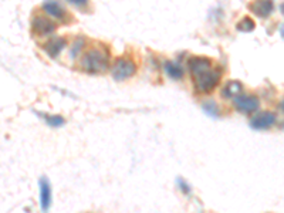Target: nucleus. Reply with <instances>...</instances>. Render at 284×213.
Instances as JSON below:
<instances>
[{"label":"nucleus","mask_w":284,"mask_h":213,"mask_svg":"<svg viewBox=\"0 0 284 213\" xmlns=\"http://www.w3.org/2000/svg\"><path fill=\"white\" fill-rule=\"evenodd\" d=\"M108 64L109 57L105 51L98 48H91L83 56L81 68L91 74H101L108 70Z\"/></svg>","instance_id":"nucleus-1"},{"label":"nucleus","mask_w":284,"mask_h":213,"mask_svg":"<svg viewBox=\"0 0 284 213\" xmlns=\"http://www.w3.org/2000/svg\"><path fill=\"white\" fill-rule=\"evenodd\" d=\"M220 81V73L218 70H213L212 67L206 71L200 73L199 76L194 77V83L196 90L200 92L212 91Z\"/></svg>","instance_id":"nucleus-2"},{"label":"nucleus","mask_w":284,"mask_h":213,"mask_svg":"<svg viewBox=\"0 0 284 213\" xmlns=\"http://www.w3.org/2000/svg\"><path fill=\"white\" fill-rule=\"evenodd\" d=\"M136 71V65L132 60L130 59H118L115 61L111 74L115 81H124L130 77H132Z\"/></svg>","instance_id":"nucleus-3"},{"label":"nucleus","mask_w":284,"mask_h":213,"mask_svg":"<svg viewBox=\"0 0 284 213\" xmlns=\"http://www.w3.org/2000/svg\"><path fill=\"white\" fill-rule=\"evenodd\" d=\"M235 106L243 114H250L259 109L260 106V100L256 95H246L240 94L235 98Z\"/></svg>","instance_id":"nucleus-4"},{"label":"nucleus","mask_w":284,"mask_h":213,"mask_svg":"<svg viewBox=\"0 0 284 213\" xmlns=\"http://www.w3.org/2000/svg\"><path fill=\"white\" fill-rule=\"evenodd\" d=\"M276 124V115L273 112H259L256 114L253 118L250 120V127L253 129H267V128H271L273 125Z\"/></svg>","instance_id":"nucleus-5"},{"label":"nucleus","mask_w":284,"mask_h":213,"mask_svg":"<svg viewBox=\"0 0 284 213\" xmlns=\"http://www.w3.org/2000/svg\"><path fill=\"white\" fill-rule=\"evenodd\" d=\"M31 27L39 36H48L56 30V24L44 16H37L31 21Z\"/></svg>","instance_id":"nucleus-6"},{"label":"nucleus","mask_w":284,"mask_h":213,"mask_svg":"<svg viewBox=\"0 0 284 213\" xmlns=\"http://www.w3.org/2000/svg\"><path fill=\"white\" fill-rule=\"evenodd\" d=\"M210 67H212V61L206 57H192L188 61V68H189V73H191L192 78L199 76L203 71H206Z\"/></svg>","instance_id":"nucleus-7"},{"label":"nucleus","mask_w":284,"mask_h":213,"mask_svg":"<svg viewBox=\"0 0 284 213\" xmlns=\"http://www.w3.org/2000/svg\"><path fill=\"white\" fill-rule=\"evenodd\" d=\"M39 186H40V205L43 212H48V208L51 205V186L47 181V178H42L39 181Z\"/></svg>","instance_id":"nucleus-8"},{"label":"nucleus","mask_w":284,"mask_h":213,"mask_svg":"<svg viewBox=\"0 0 284 213\" xmlns=\"http://www.w3.org/2000/svg\"><path fill=\"white\" fill-rule=\"evenodd\" d=\"M250 9L254 15L259 17H269L273 12V1L271 0H254L250 4Z\"/></svg>","instance_id":"nucleus-9"},{"label":"nucleus","mask_w":284,"mask_h":213,"mask_svg":"<svg viewBox=\"0 0 284 213\" xmlns=\"http://www.w3.org/2000/svg\"><path fill=\"white\" fill-rule=\"evenodd\" d=\"M66 39L63 37H56V39H51L47 44L44 46V51L51 57V59H56L60 56V53L66 48Z\"/></svg>","instance_id":"nucleus-10"},{"label":"nucleus","mask_w":284,"mask_h":213,"mask_svg":"<svg viewBox=\"0 0 284 213\" xmlns=\"http://www.w3.org/2000/svg\"><path fill=\"white\" fill-rule=\"evenodd\" d=\"M43 9L48 16L54 17V19H59L63 20L64 19V9L60 6V3L57 0H44L43 3Z\"/></svg>","instance_id":"nucleus-11"},{"label":"nucleus","mask_w":284,"mask_h":213,"mask_svg":"<svg viewBox=\"0 0 284 213\" xmlns=\"http://www.w3.org/2000/svg\"><path fill=\"white\" fill-rule=\"evenodd\" d=\"M243 91V85L240 81H229L222 88V95L224 98H236Z\"/></svg>","instance_id":"nucleus-12"},{"label":"nucleus","mask_w":284,"mask_h":213,"mask_svg":"<svg viewBox=\"0 0 284 213\" xmlns=\"http://www.w3.org/2000/svg\"><path fill=\"white\" fill-rule=\"evenodd\" d=\"M164 68H165V73L171 77V78L179 80V78H182V76H183L182 68H180L179 65H176L175 63H172V61H165Z\"/></svg>","instance_id":"nucleus-13"},{"label":"nucleus","mask_w":284,"mask_h":213,"mask_svg":"<svg viewBox=\"0 0 284 213\" xmlns=\"http://www.w3.org/2000/svg\"><path fill=\"white\" fill-rule=\"evenodd\" d=\"M203 111L212 118H218L219 117V106H216V103H213V101L205 103L203 104Z\"/></svg>","instance_id":"nucleus-14"},{"label":"nucleus","mask_w":284,"mask_h":213,"mask_svg":"<svg viewBox=\"0 0 284 213\" xmlns=\"http://www.w3.org/2000/svg\"><path fill=\"white\" fill-rule=\"evenodd\" d=\"M256 27V24H254V21L250 19V17H244L240 23H238V30L240 31H246V33H249V31H252Z\"/></svg>","instance_id":"nucleus-15"},{"label":"nucleus","mask_w":284,"mask_h":213,"mask_svg":"<svg viewBox=\"0 0 284 213\" xmlns=\"http://www.w3.org/2000/svg\"><path fill=\"white\" fill-rule=\"evenodd\" d=\"M84 39H81V37H78V39H75V42L73 43V47H71V51H70V57L71 59H75L78 54H80V51L84 48Z\"/></svg>","instance_id":"nucleus-16"},{"label":"nucleus","mask_w":284,"mask_h":213,"mask_svg":"<svg viewBox=\"0 0 284 213\" xmlns=\"http://www.w3.org/2000/svg\"><path fill=\"white\" fill-rule=\"evenodd\" d=\"M45 121L48 125H51V127H61V125H64V118L61 117V115H44Z\"/></svg>","instance_id":"nucleus-17"},{"label":"nucleus","mask_w":284,"mask_h":213,"mask_svg":"<svg viewBox=\"0 0 284 213\" xmlns=\"http://www.w3.org/2000/svg\"><path fill=\"white\" fill-rule=\"evenodd\" d=\"M178 183H179L180 189H182L185 193H189V192H191V188H189V185H186V183L183 182L182 179H178Z\"/></svg>","instance_id":"nucleus-18"},{"label":"nucleus","mask_w":284,"mask_h":213,"mask_svg":"<svg viewBox=\"0 0 284 213\" xmlns=\"http://www.w3.org/2000/svg\"><path fill=\"white\" fill-rule=\"evenodd\" d=\"M68 1H70L71 4H75V6L81 7V6H86L88 0H68Z\"/></svg>","instance_id":"nucleus-19"}]
</instances>
